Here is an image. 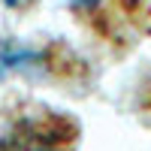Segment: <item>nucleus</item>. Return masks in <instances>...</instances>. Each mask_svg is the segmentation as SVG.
<instances>
[{"mask_svg":"<svg viewBox=\"0 0 151 151\" xmlns=\"http://www.w3.org/2000/svg\"><path fill=\"white\" fill-rule=\"evenodd\" d=\"M79 127L76 121L52 109L21 112L0 133V151H76Z\"/></svg>","mask_w":151,"mask_h":151,"instance_id":"f257e3e1","label":"nucleus"},{"mask_svg":"<svg viewBox=\"0 0 151 151\" xmlns=\"http://www.w3.org/2000/svg\"><path fill=\"white\" fill-rule=\"evenodd\" d=\"M133 9H136V15L142 18V24L151 33V0H133Z\"/></svg>","mask_w":151,"mask_h":151,"instance_id":"f03ea898","label":"nucleus"}]
</instances>
